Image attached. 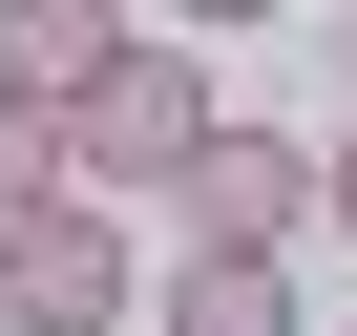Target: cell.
I'll return each mask as SVG.
<instances>
[{
	"instance_id": "1",
	"label": "cell",
	"mask_w": 357,
	"mask_h": 336,
	"mask_svg": "<svg viewBox=\"0 0 357 336\" xmlns=\"http://www.w3.org/2000/svg\"><path fill=\"white\" fill-rule=\"evenodd\" d=\"M63 147H84V190H168V168L211 147V84H190V43H147V22H126V43H105V84L63 105Z\"/></svg>"
},
{
	"instance_id": "2",
	"label": "cell",
	"mask_w": 357,
	"mask_h": 336,
	"mask_svg": "<svg viewBox=\"0 0 357 336\" xmlns=\"http://www.w3.org/2000/svg\"><path fill=\"white\" fill-rule=\"evenodd\" d=\"M147 273H126V231H105V190H22L0 211V315H43V336H105Z\"/></svg>"
},
{
	"instance_id": "3",
	"label": "cell",
	"mask_w": 357,
	"mask_h": 336,
	"mask_svg": "<svg viewBox=\"0 0 357 336\" xmlns=\"http://www.w3.org/2000/svg\"><path fill=\"white\" fill-rule=\"evenodd\" d=\"M168 211H190V231H231V252H294V231H315V147H294V126H231V105H211V147L168 168Z\"/></svg>"
},
{
	"instance_id": "4",
	"label": "cell",
	"mask_w": 357,
	"mask_h": 336,
	"mask_svg": "<svg viewBox=\"0 0 357 336\" xmlns=\"http://www.w3.org/2000/svg\"><path fill=\"white\" fill-rule=\"evenodd\" d=\"M147 336H294V252L190 231V252H168V294H147Z\"/></svg>"
},
{
	"instance_id": "5",
	"label": "cell",
	"mask_w": 357,
	"mask_h": 336,
	"mask_svg": "<svg viewBox=\"0 0 357 336\" xmlns=\"http://www.w3.org/2000/svg\"><path fill=\"white\" fill-rule=\"evenodd\" d=\"M105 43H126V0H0V84H43V105H84Z\"/></svg>"
},
{
	"instance_id": "6",
	"label": "cell",
	"mask_w": 357,
	"mask_h": 336,
	"mask_svg": "<svg viewBox=\"0 0 357 336\" xmlns=\"http://www.w3.org/2000/svg\"><path fill=\"white\" fill-rule=\"evenodd\" d=\"M22 190H84V147H63L43 84H0V211H22Z\"/></svg>"
},
{
	"instance_id": "7",
	"label": "cell",
	"mask_w": 357,
	"mask_h": 336,
	"mask_svg": "<svg viewBox=\"0 0 357 336\" xmlns=\"http://www.w3.org/2000/svg\"><path fill=\"white\" fill-rule=\"evenodd\" d=\"M315 211H336V231H357V126H336V147H315Z\"/></svg>"
},
{
	"instance_id": "8",
	"label": "cell",
	"mask_w": 357,
	"mask_h": 336,
	"mask_svg": "<svg viewBox=\"0 0 357 336\" xmlns=\"http://www.w3.org/2000/svg\"><path fill=\"white\" fill-rule=\"evenodd\" d=\"M190 22H273V0H190Z\"/></svg>"
},
{
	"instance_id": "9",
	"label": "cell",
	"mask_w": 357,
	"mask_h": 336,
	"mask_svg": "<svg viewBox=\"0 0 357 336\" xmlns=\"http://www.w3.org/2000/svg\"><path fill=\"white\" fill-rule=\"evenodd\" d=\"M0 336H43V315H0Z\"/></svg>"
}]
</instances>
